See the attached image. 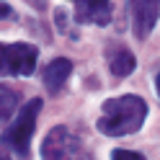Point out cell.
Instances as JSON below:
<instances>
[{"mask_svg":"<svg viewBox=\"0 0 160 160\" xmlns=\"http://www.w3.org/2000/svg\"><path fill=\"white\" fill-rule=\"evenodd\" d=\"M145 116H147V103L139 96L108 98L103 103L101 119H98V129L108 137H124L137 132L145 124Z\"/></svg>","mask_w":160,"mask_h":160,"instance_id":"1","label":"cell"},{"mask_svg":"<svg viewBox=\"0 0 160 160\" xmlns=\"http://www.w3.org/2000/svg\"><path fill=\"white\" fill-rule=\"evenodd\" d=\"M78 137L70 132L67 127H54L42 142V158L44 160H75L78 152Z\"/></svg>","mask_w":160,"mask_h":160,"instance_id":"4","label":"cell"},{"mask_svg":"<svg viewBox=\"0 0 160 160\" xmlns=\"http://www.w3.org/2000/svg\"><path fill=\"white\" fill-rule=\"evenodd\" d=\"M70 72H72V62H70L67 57H57V59H52V62L44 67V75H42L47 91H49V93H59V91L65 88Z\"/></svg>","mask_w":160,"mask_h":160,"instance_id":"7","label":"cell"},{"mask_svg":"<svg viewBox=\"0 0 160 160\" xmlns=\"http://www.w3.org/2000/svg\"><path fill=\"white\" fill-rule=\"evenodd\" d=\"M0 18H13V8L8 3H0Z\"/></svg>","mask_w":160,"mask_h":160,"instance_id":"11","label":"cell"},{"mask_svg":"<svg viewBox=\"0 0 160 160\" xmlns=\"http://www.w3.org/2000/svg\"><path fill=\"white\" fill-rule=\"evenodd\" d=\"M75 18L80 23L106 26L111 21V3H106V0H78L75 3Z\"/></svg>","mask_w":160,"mask_h":160,"instance_id":"6","label":"cell"},{"mask_svg":"<svg viewBox=\"0 0 160 160\" xmlns=\"http://www.w3.org/2000/svg\"><path fill=\"white\" fill-rule=\"evenodd\" d=\"M111 160H145L139 152H132V150H114Z\"/></svg>","mask_w":160,"mask_h":160,"instance_id":"10","label":"cell"},{"mask_svg":"<svg viewBox=\"0 0 160 160\" xmlns=\"http://www.w3.org/2000/svg\"><path fill=\"white\" fill-rule=\"evenodd\" d=\"M36 57H39V49L34 44H23V42H16V44H0V75L5 78H16V75H34L36 70Z\"/></svg>","mask_w":160,"mask_h":160,"instance_id":"3","label":"cell"},{"mask_svg":"<svg viewBox=\"0 0 160 160\" xmlns=\"http://www.w3.org/2000/svg\"><path fill=\"white\" fill-rule=\"evenodd\" d=\"M42 111V98H31V101H26L21 108H18V114L8 129L3 132V145L8 150H13L16 155L26 158L28 155V145H31V137H34V129H36V116Z\"/></svg>","mask_w":160,"mask_h":160,"instance_id":"2","label":"cell"},{"mask_svg":"<svg viewBox=\"0 0 160 160\" xmlns=\"http://www.w3.org/2000/svg\"><path fill=\"white\" fill-rule=\"evenodd\" d=\"M134 65H137V59H134V54L129 52V49H119V52L111 57V72L116 78H127L134 70Z\"/></svg>","mask_w":160,"mask_h":160,"instance_id":"8","label":"cell"},{"mask_svg":"<svg viewBox=\"0 0 160 160\" xmlns=\"http://www.w3.org/2000/svg\"><path fill=\"white\" fill-rule=\"evenodd\" d=\"M129 11H132V26H134V34L139 39L150 36V31L155 28L158 23V16H160V3H152V0H134L132 5H129Z\"/></svg>","mask_w":160,"mask_h":160,"instance_id":"5","label":"cell"},{"mask_svg":"<svg viewBox=\"0 0 160 160\" xmlns=\"http://www.w3.org/2000/svg\"><path fill=\"white\" fill-rule=\"evenodd\" d=\"M16 106H18V93L8 85H0V124H5L13 116Z\"/></svg>","mask_w":160,"mask_h":160,"instance_id":"9","label":"cell"},{"mask_svg":"<svg viewBox=\"0 0 160 160\" xmlns=\"http://www.w3.org/2000/svg\"><path fill=\"white\" fill-rule=\"evenodd\" d=\"M0 160H11V158H8V152H5L3 147H0Z\"/></svg>","mask_w":160,"mask_h":160,"instance_id":"12","label":"cell"},{"mask_svg":"<svg viewBox=\"0 0 160 160\" xmlns=\"http://www.w3.org/2000/svg\"><path fill=\"white\" fill-rule=\"evenodd\" d=\"M155 88H158V96H160V72H158V78H155Z\"/></svg>","mask_w":160,"mask_h":160,"instance_id":"13","label":"cell"}]
</instances>
